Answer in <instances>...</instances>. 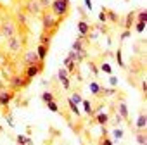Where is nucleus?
Segmentation results:
<instances>
[{
  "label": "nucleus",
  "mask_w": 147,
  "mask_h": 145,
  "mask_svg": "<svg viewBox=\"0 0 147 145\" xmlns=\"http://www.w3.org/2000/svg\"><path fill=\"white\" fill-rule=\"evenodd\" d=\"M24 12L30 14V16H42L43 9H42V5L38 4V0H26V4H24Z\"/></svg>",
  "instance_id": "obj_6"
},
{
  "label": "nucleus",
  "mask_w": 147,
  "mask_h": 145,
  "mask_svg": "<svg viewBox=\"0 0 147 145\" xmlns=\"http://www.w3.org/2000/svg\"><path fill=\"white\" fill-rule=\"evenodd\" d=\"M26 145H35V143H33V142H31V138H30V140H28V143H26Z\"/></svg>",
  "instance_id": "obj_46"
},
{
  "label": "nucleus",
  "mask_w": 147,
  "mask_h": 145,
  "mask_svg": "<svg viewBox=\"0 0 147 145\" xmlns=\"http://www.w3.org/2000/svg\"><path fill=\"white\" fill-rule=\"evenodd\" d=\"M28 140H30V136H24V135H18V138H16L18 145H26Z\"/></svg>",
  "instance_id": "obj_32"
},
{
  "label": "nucleus",
  "mask_w": 147,
  "mask_h": 145,
  "mask_svg": "<svg viewBox=\"0 0 147 145\" xmlns=\"http://www.w3.org/2000/svg\"><path fill=\"white\" fill-rule=\"evenodd\" d=\"M38 4L42 5L43 11H47V9H50V5H52V0H38Z\"/></svg>",
  "instance_id": "obj_33"
},
{
  "label": "nucleus",
  "mask_w": 147,
  "mask_h": 145,
  "mask_svg": "<svg viewBox=\"0 0 147 145\" xmlns=\"http://www.w3.org/2000/svg\"><path fill=\"white\" fill-rule=\"evenodd\" d=\"M4 47H5V50H7L9 55H18V54H21L23 48H24V36H23L21 33H18V35L11 36V38H7Z\"/></svg>",
  "instance_id": "obj_1"
},
{
  "label": "nucleus",
  "mask_w": 147,
  "mask_h": 145,
  "mask_svg": "<svg viewBox=\"0 0 147 145\" xmlns=\"http://www.w3.org/2000/svg\"><path fill=\"white\" fill-rule=\"evenodd\" d=\"M57 78H59V80H62V78H69V72H67L66 67H61V69L57 71Z\"/></svg>",
  "instance_id": "obj_29"
},
{
  "label": "nucleus",
  "mask_w": 147,
  "mask_h": 145,
  "mask_svg": "<svg viewBox=\"0 0 147 145\" xmlns=\"http://www.w3.org/2000/svg\"><path fill=\"white\" fill-rule=\"evenodd\" d=\"M67 59H71L73 62H76V64H80V62H83V60H85V57H83L82 54L75 52V50H69V54H67Z\"/></svg>",
  "instance_id": "obj_15"
},
{
  "label": "nucleus",
  "mask_w": 147,
  "mask_h": 145,
  "mask_svg": "<svg viewBox=\"0 0 147 145\" xmlns=\"http://www.w3.org/2000/svg\"><path fill=\"white\" fill-rule=\"evenodd\" d=\"M18 33H19V26L14 19H11V17L2 19V23H0V36L4 40H7V38H11Z\"/></svg>",
  "instance_id": "obj_3"
},
{
  "label": "nucleus",
  "mask_w": 147,
  "mask_h": 145,
  "mask_svg": "<svg viewBox=\"0 0 147 145\" xmlns=\"http://www.w3.org/2000/svg\"><path fill=\"white\" fill-rule=\"evenodd\" d=\"M99 23H107V17H106V7H102L100 9V14H99Z\"/></svg>",
  "instance_id": "obj_34"
},
{
  "label": "nucleus",
  "mask_w": 147,
  "mask_h": 145,
  "mask_svg": "<svg viewBox=\"0 0 147 145\" xmlns=\"http://www.w3.org/2000/svg\"><path fill=\"white\" fill-rule=\"evenodd\" d=\"M88 69L94 72V76H99V67H97V64L94 60H88Z\"/></svg>",
  "instance_id": "obj_28"
},
{
  "label": "nucleus",
  "mask_w": 147,
  "mask_h": 145,
  "mask_svg": "<svg viewBox=\"0 0 147 145\" xmlns=\"http://www.w3.org/2000/svg\"><path fill=\"white\" fill-rule=\"evenodd\" d=\"M145 126H147V116L145 112H140L137 119V131H145Z\"/></svg>",
  "instance_id": "obj_12"
},
{
  "label": "nucleus",
  "mask_w": 147,
  "mask_h": 145,
  "mask_svg": "<svg viewBox=\"0 0 147 145\" xmlns=\"http://www.w3.org/2000/svg\"><path fill=\"white\" fill-rule=\"evenodd\" d=\"M62 67H66V69H67L69 75H75V69L78 67V64H76V62H73L71 59H67V57H66V59L62 60Z\"/></svg>",
  "instance_id": "obj_13"
},
{
  "label": "nucleus",
  "mask_w": 147,
  "mask_h": 145,
  "mask_svg": "<svg viewBox=\"0 0 147 145\" xmlns=\"http://www.w3.org/2000/svg\"><path fill=\"white\" fill-rule=\"evenodd\" d=\"M82 104H83V107H85V112L88 114V116H95L94 114V107H92V104H90V100H82Z\"/></svg>",
  "instance_id": "obj_21"
},
{
  "label": "nucleus",
  "mask_w": 147,
  "mask_h": 145,
  "mask_svg": "<svg viewBox=\"0 0 147 145\" xmlns=\"http://www.w3.org/2000/svg\"><path fill=\"white\" fill-rule=\"evenodd\" d=\"M106 17H107V21H111V23H114V24L119 23V16H118L114 11H111V9H106Z\"/></svg>",
  "instance_id": "obj_16"
},
{
  "label": "nucleus",
  "mask_w": 147,
  "mask_h": 145,
  "mask_svg": "<svg viewBox=\"0 0 147 145\" xmlns=\"http://www.w3.org/2000/svg\"><path fill=\"white\" fill-rule=\"evenodd\" d=\"M114 93H116L114 88H104V87H102V90H100V95H104V97H111V95H114Z\"/></svg>",
  "instance_id": "obj_30"
},
{
  "label": "nucleus",
  "mask_w": 147,
  "mask_h": 145,
  "mask_svg": "<svg viewBox=\"0 0 147 145\" xmlns=\"http://www.w3.org/2000/svg\"><path fill=\"white\" fill-rule=\"evenodd\" d=\"M50 40H52V35H49V33H42V36H40V45H47V47H50Z\"/></svg>",
  "instance_id": "obj_20"
},
{
  "label": "nucleus",
  "mask_w": 147,
  "mask_h": 145,
  "mask_svg": "<svg viewBox=\"0 0 147 145\" xmlns=\"http://www.w3.org/2000/svg\"><path fill=\"white\" fill-rule=\"evenodd\" d=\"M137 143H138V145H147L145 131H137Z\"/></svg>",
  "instance_id": "obj_22"
},
{
  "label": "nucleus",
  "mask_w": 147,
  "mask_h": 145,
  "mask_svg": "<svg viewBox=\"0 0 147 145\" xmlns=\"http://www.w3.org/2000/svg\"><path fill=\"white\" fill-rule=\"evenodd\" d=\"M9 83H11V90H12V92H18V90H21V88L28 87V85L31 83V80H28L24 75H12V76L9 78Z\"/></svg>",
  "instance_id": "obj_5"
},
{
  "label": "nucleus",
  "mask_w": 147,
  "mask_h": 145,
  "mask_svg": "<svg viewBox=\"0 0 147 145\" xmlns=\"http://www.w3.org/2000/svg\"><path fill=\"white\" fill-rule=\"evenodd\" d=\"M109 83H111V87H116V85H118V78H116V76H111V78H109Z\"/></svg>",
  "instance_id": "obj_40"
},
{
  "label": "nucleus",
  "mask_w": 147,
  "mask_h": 145,
  "mask_svg": "<svg viewBox=\"0 0 147 145\" xmlns=\"http://www.w3.org/2000/svg\"><path fill=\"white\" fill-rule=\"evenodd\" d=\"M133 21H135V12H130L126 16V21H125V30H130L131 24H133Z\"/></svg>",
  "instance_id": "obj_24"
},
{
  "label": "nucleus",
  "mask_w": 147,
  "mask_h": 145,
  "mask_svg": "<svg viewBox=\"0 0 147 145\" xmlns=\"http://www.w3.org/2000/svg\"><path fill=\"white\" fill-rule=\"evenodd\" d=\"M2 131H4V128H2V126H0V133H2Z\"/></svg>",
  "instance_id": "obj_47"
},
{
  "label": "nucleus",
  "mask_w": 147,
  "mask_h": 145,
  "mask_svg": "<svg viewBox=\"0 0 147 145\" xmlns=\"http://www.w3.org/2000/svg\"><path fill=\"white\" fill-rule=\"evenodd\" d=\"M88 88H90V93H92V95H95V97H99V95H100L102 87H100L97 81H90V87H88Z\"/></svg>",
  "instance_id": "obj_18"
},
{
  "label": "nucleus",
  "mask_w": 147,
  "mask_h": 145,
  "mask_svg": "<svg viewBox=\"0 0 147 145\" xmlns=\"http://www.w3.org/2000/svg\"><path fill=\"white\" fill-rule=\"evenodd\" d=\"M69 100H71V102H75V104L78 105V104L83 100V97H82V93H80V92H75V93H73V95L69 97Z\"/></svg>",
  "instance_id": "obj_26"
},
{
  "label": "nucleus",
  "mask_w": 147,
  "mask_h": 145,
  "mask_svg": "<svg viewBox=\"0 0 147 145\" xmlns=\"http://www.w3.org/2000/svg\"><path fill=\"white\" fill-rule=\"evenodd\" d=\"M135 19H137V23H147V12L145 11H138L135 14Z\"/></svg>",
  "instance_id": "obj_23"
},
{
  "label": "nucleus",
  "mask_w": 147,
  "mask_h": 145,
  "mask_svg": "<svg viewBox=\"0 0 147 145\" xmlns=\"http://www.w3.org/2000/svg\"><path fill=\"white\" fill-rule=\"evenodd\" d=\"M116 60H118V66H119V67H125V62H123V59H121V48L116 50Z\"/></svg>",
  "instance_id": "obj_35"
},
{
  "label": "nucleus",
  "mask_w": 147,
  "mask_h": 145,
  "mask_svg": "<svg viewBox=\"0 0 147 145\" xmlns=\"http://www.w3.org/2000/svg\"><path fill=\"white\" fill-rule=\"evenodd\" d=\"M40 59H38V54H36V50H26L24 54H23V62H24V66H33V64H36Z\"/></svg>",
  "instance_id": "obj_8"
},
{
  "label": "nucleus",
  "mask_w": 147,
  "mask_h": 145,
  "mask_svg": "<svg viewBox=\"0 0 147 145\" xmlns=\"http://www.w3.org/2000/svg\"><path fill=\"white\" fill-rule=\"evenodd\" d=\"M128 36H130V30H125V31L121 33V40H126Z\"/></svg>",
  "instance_id": "obj_41"
},
{
  "label": "nucleus",
  "mask_w": 147,
  "mask_h": 145,
  "mask_svg": "<svg viewBox=\"0 0 147 145\" xmlns=\"http://www.w3.org/2000/svg\"><path fill=\"white\" fill-rule=\"evenodd\" d=\"M113 136H114L116 140H121V138H123V130H119V128H114V130H113Z\"/></svg>",
  "instance_id": "obj_36"
},
{
  "label": "nucleus",
  "mask_w": 147,
  "mask_h": 145,
  "mask_svg": "<svg viewBox=\"0 0 147 145\" xmlns=\"http://www.w3.org/2000/svg\"><path fill=\"white\" fill-rule=\"evenodd\" d=\"M59 23H61V19H57V17L50 12V9H47V11L42 12V26H43V31H45V33L55 31L57 26H59Z\"/></svg>",
  "instance_id": "obj_4"
},
{
  "label": "nucleus",
  "mask_w": 147,
  "mask_h": 145,
  "mask_svg": "<svg viewBox=\"0 0 147 145\" xmlns=\"http://www.w3.org/2000/svg\"><path fill=\"white\" fill-rule=\"evenodd\" d=\"M61 83H62V88H64V90H69V88H71V81H69V78H62Z\"/></svg>",
  "instance_id": "obj_37"
},
{
  "label": "nucleus",
  "mask_w": 147,
  "mask_h": 145,
  "mask_svg": "<svg viewBox=\"0 0 147 145\" xmlns=\"http://www.w3.org/2000/svg\"><path fill=\"white\" fill-rule=\"evenodd\" d=\"M102 145H113V140L111 138H104L102 140Z\"/></svg>",
  "instance_id": "obj_43"
},
{
  "label": "nucleus",
  "mask_w": 147,
  "mask_h": 145,
  "mask_svg": "<svg viewBox=\"0 0 147 145\" xmlns=\"http://www.w3.org/2000/svg\"><path fill=\"white\" fill-rule=\"evenodd\" d=\"M2 47H4V43H2V36H0V50H2Z\"/></svg>",
  "instance_id": "obj_45"
},
{
  "label": "nucleus",
  "mask_w": 147,
  "mask_h": 145,
  "mask_svg": "<svg viewBox=\"0 0 147 145\" xmlns=\"http://www.w3.org/2000/svg\"><path fill=\"white\" fill-rule=\"evenodd\" d=\"M118 114L121 116V119L123 121H130V116H128V107H126V102L125 100H121L119 104H118Z\"/></svg>",
  "instance_id": "obj_10"
},
{
  "label": "nucleus",
  "mask_w": 147,
  "mask_h": 145,
  "mask_svg": "<svg viewBox=\"0 0 147 145\" xmlns=\"http://www.w3.org/2000/svg\"><path fill=\"white\" fill-rule=\"evenodd\" d=\"M109 119H111V117H109L107 112H97V114H95V121H97L100 126H106V124L109 123Z\"/></svg>",
  "instance_id": "obj_14"
},
{
  "label": "nucleus",
  "mask_w": 147,
  "mask_h": 145,
  "mask_svg": "<svg viewBox=\"0 0 147 145\" xmlns=\"http://www.w3.org/2000/svg\"><path fill=\"white\" fill-rule=\"evenodd\" d=\"M85 7H87L88 11H92V0H85Z\"/></svg>",
  "instance_id": "obj_44"
},
{
  "label": "nucleus",
  "mask_w": 147,
  "mask_h": 145,
  "mask_svg": "<svg viewBox=\"0 0 147 145\" xmlns=\"http://www.w3.org/2000/svg\"><path fill=\"white\" fill-rule=\"evenodd\" d=\"M71 9V2L69 0H52V5H50V12L57 17V19H64L69 14Z\"/></svg>",
  "instance_id": "obj_2"
},
{
  "label": "nucleus",
  "mask_w": 147,
  "mask_h": 145,
  "mask_svg": "<svg viewBox=\"0 0 147 145\" xmlns=\"http://www.w3.org/2000/svg\"><path fill=\"white\" fill-rule=\"evenodd\" d=\"M5 119H7L9 126H11V128H14V121H12V116H7V114H5Z\"/></svg>",
  "instance_id": "obj_42"
},
{
  "label": "nucleus",
  "mask_w": 147,
  "mask_h": 145,
  "mask_svg": "<svg viewBox=\"0 0 147 145\" xmlns=\"http://www.w3.org/2000/svg\"><path fill=\"white\" fill-rule=\"evenodd\" d=\"M43 60H38L36 64H33V66H26V71H24V76L28 78V80H33L35 76H38L40 72L43 71Z\"/></svg>",
  "instance_id": "obj_7"
},
{
  "label": "nucleus",
  "mask_w": 147,
  "mask_h": 145,
  "mask_svg": "<svg viewBox=\"0 0 147 145\" xmlns=\"http://www.w3.org/2000/svg\"><path fill=\"white\" fill-rule=\"evenodd\" d=\"M100 69L106 72V75H111V72H113V69H111V66H109V64H100Z\"/></svg>",
  "instance_id": "obj_38"
},
{
  "label": "nucleus",
  "mask_w": 147,
  "mask_h": 145,
  "mask_svg": "<svg viewBox=\"0 0 147 145\" xmlns=\"http://www.w3.org/2000/svg\"><path fill=\"white\" fill-rule=\"evenodd\" d=\"M36 54H38V59L40 60H45V57L49 54V47L47 45H38L36 47Z\"/></svg>",
  "instance_id": "obj_17"
},
{
  "label": "nucleus",
  "mask_w": 147,
  "mask_h": 145,
  "mask_svg": "<svg viewBox=\"0 0 147 145\" xmlns=\"http://www.w3.org/2000/svg\"><path fill=\"white\" fill-rule=\"evenodd\" d=\"M67 105H69V109H71V112L75 114V116H80V109H78V105L75 104V102H71L69 99H67Z\"/></svg>",
  "instance_id": "obj_27"
},
{
  "label": "nucleus",
  "mask_w": 147,
  "mask_h": 145,
  "mask_svg": "<svg viewBox=\"0 0 147 145\" xmlns=\"http://www.w3.org/2000/svg\"><path fill=\"white\" fill-rule=\"evenodd\" d=\"M145 24H147V23H137V31L142 33V31L145 30Z\"/></svg>",
  "instance_id": "obj_39"
},
{
  "label": "nucleus",
  "mask_w": 147,
  "mask_h": 145,
  "mask_svg": "<svg viewBox=\"0 0 147 145\" xmlns=\"http://www.w3.org/2000/svg\"><path fill=\"white\" fill-rule=\"evenodd\" d=\"M42 100L47 104V102H52V100H55V97H54V93H52V92H43V93H42Z\"/></svg>",
  "instance_id": "obj_25"
},
{
  "label": "nucleus",
  "mask_w": 147,
  "mask_h": 145,
  "mask_svg": "<svg viewBox=\"0 0 147 145\" xmlns=\"http://www.w3.org/2000/svg\"><path fill=\"white\" fill-rule=\"evenodd\" d=\"M78 33H80V36H87L88 33H90V24L85 21V19H82L80 23H78Z\"/></svg>",
  "instance_id": "obj_11"
},
{
  "label": "nucleus",
  "mask_w": 147,
  "mask_h": 145,
  "mask_svg": "<svg viewBox=\"0 0 147 145\" xmlns=\"http://www.w3.org/2000/svg\"><path fill=\"white\" fill-rule=\"evenodd\" d=\"M45 105L49 107V111H52V112H59V105L55 104V100H52V102H47Z\"/></svg>",
  "instance_id": "obj_31"
},
{
  "label": "nucleus",
  "mask_w": 147,
  "mask_h": 145,
  "mask_svg": "<svg viewBox=\"0 0 147 145\" xmlns=\"http://www.w3.org/2000/svg\"><path fill=\"white\" fill-rule=\"evenodd\" d=\"M14 99V92L12 90H0V107H7Z\"/></svg>",
  "instance_id": "obj_9"
},
{
  "label": "nucleus",
  "mask_w": 147,
  "mask_h": 145,
  "mask_svg": "<svg viewBox=\"0 0 147 145\" xmlns=\"http://www.w3.org/2000/svg\"><path fill=\"white\" fill-rule=\"evenodd\" d=\"M18 26H23L26 28L28 26V17H26V12H18Z\"/></svg>",
  "instance_id": "obj_19"
}]
</instances>
